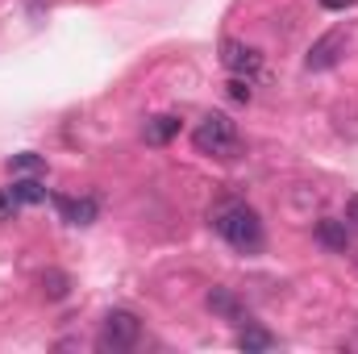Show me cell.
Wrapping results in <instances>:
<instances>
[{
    "label": "cell",
    "mask_w": 358,
    "mask_h": 354,
    "mask_svg": "<svg viewBox=\"0 0 358 354\" xmlns=\"http://www.w3.org/2000/svg\"><path fill=\"white\" fill-rule=\"evenodd\" d=\"M346 4H355V0H321V8H346Z\"/></svg>",
    "instance_id": "cell-17"
},
{
    "label": "cell",
    "mask_w": 358,
    "mask_h": 354,
    "mask_svg": "<svg viewBox=\"0 0 358 354\" xmlns=\"http://www.w3.org/2000/svg\"><path fill=\"white\" fill-rule=\"evenodd\" d=\"M8 171H13V176H42V171H46V159L34 155V150H25V155H13Z\"/></svg>",
    "instance_id": "cell-11"
},
{
    "label": "cell",
    "mask_w": 358,
    "mask_h": 354,
    "mask_svg": "<svg viewBox=\"0 0 358 354\" xmlns=\"http://www.w3.org/2000/svg\"><path fill=\"white\" fill-rule=\"evenodd\" d=\"M8 187L17 192V200H21V204H42V200L50 196V192H46L42 183H38V179H13Z\"/></svg>",
    "instance_id": "cell-12"
},
{
    "label": "cell",
    "mask_w": 358,
    "mask_h": 354,
    "mask_svg": "<svg viewBox=\"0 0 358 354\" xmlns=\"http://www.w3.org/2000/svg\"><path fill=\"white\" fill-rule=\"evenodd\" d=\"M55 208L63 213V221H67V225H92V221H96V213H100L96 196H55Z\"/></svg>",
    "instance_id": "cell-6"
},
{
    "label": "cell",
    "mask_w": 358,
    "mask_h": 354,
    "mask_svg": "<svg viewBox=\"0 0 358 354\" xmlns=\"http://www.w3.org/2000/svg\"><path fill=\"white\" fill-rule=\"evenodd\" d=\"M355 263H358V255H355Z\"/></svg>",
    "instance_id": "cell-18"
},
{
    "label": "cell",
    "mask_w": 358,
    "mask_h": 354,
    "mask_svg": "<svg viewBox=\"0 0 358 354\" xmlns=\"http://www.w3.org/2000/svg\"><path fill=\"white\" fill-rule=\"evenodd\" d=\"M238 351H275V338L267 330H259V325H246L238 334Z\"/></svg>",
    "instance_id": "cell-10"
},
{
    "label": "cell",
    "mask_w": 358,
    "mask_h": 354,
    "mask_svg": "<svg viewBox=\"0 0 358 354\" xmlns=\"http://www.w3.org/2000/svg\"><path fill=\"white\" fill-rule=\"evenodd\" d=\"M192 146L200 155H213V159H229L238 150V125L225 117V113H208L196 129H192Z\"/></svg>",
    "instance_id": "cell-2"
},
{
    "label": "cell",
    "mask_w": 358,
    "mask_h": 354,
    "mask_svg": "<svg viewBox=\"0 0 358 354\" xmlns=\"http://www.w3.org/2000/svg\"><path fill=\"white\" fill-rule=\"evenodd\" d=\"M221 63H225V71L229 76H255L259 71V63H263V55L255 50V46H246V42H234V38H225L221 42Z\"/></svg>",
    "instance_id": "cell-4"
},
{
    "label": "cell",
    "mask_w": 358,
    "mask_h": 354,
    "mask_svg": "<svg viewBox=\"0 0 358 354\" xmlns=\"http://www.w3.org/2000/svg\"><path fill=\"white\" fill-rule=\"evenodd\" d=\"M317 242H321L325 250L346 255V250H350V229H346V221H317Z\"/></svg>",
    "instance_id": "cell-8"
},
{
    "label": "cell",
    "mask_w": 358,
    "mask_h": 354,
    "mask_svg": "<svg viewBox=\"0 0 358 354\" xmlns=\"http://www.w3.org/2000/svg\"><path fill=\"white\" fill-rule=\"evenodd\" d=\"M142 338V321L138 313L129 309H113L104 317V330H100V351H134Z\"/></svg>",
    "instance_id": "cell-3"
},
{
    "label": "cell",
    "mask_w": 358,
    "mask_h": 354,
    "mask_svg": "<svg viewBox=\"0 0 358 354\" xmlns=\"http://www.w3.org/2000/svg\"><path fill=\"white\" fill-rule=\"evenodd\" d=\"M21 208H25V204L17 200V192H13V187H0V225H4V221H13Z\"/></svg>",
    "instance_id": "cell-14"
},
{
    "label": "cell",
    "mask_w": 358,
    "mask_h": 354,
    "mask_svg": "<svg viewBox=\"0 0 358 354\" xmlns=\"http://www.w3.org/2000/svg\"><path fill=\"white\" fill-rule=\"evenodd\" d=\"M208 309L217 313V317H225V321H234V325H250V313H246V304L229 292V288H213L208 292Z\"/></svg>",
    "instance_id": "cell-7"
},
{
    "label": "cell",
    "mask_w": 358,
    "mask_h": 354,
    "mask_svg": "<svg viewBox=\"0 0 358 354\" xmlns=\"http://www.w3.org/2000/svg\"><path fill=\"white\" fill-rule=\"evenodd\" d=\"M346 217H350V225H358V192L346 200Z\"/></svg>",
    "instance_id": "cell-16"
},
{
    "label": "cell",
    "mask_w": 358,
    "mask_h": 354,
    "mask_svg": "<svg viewBox=\"0 0 358 354\" xmlns=\"http://www.w3.org/2000/svg\"><path fill=\"white\" fill-rule=\"evenodd\" d=\"M42 288H46L50 300H63V296H67V275H63V271H46V275H42Z\"/></svg>",
    "instance_id": "cell-13"
},
{
    "label": "cell",
    "mask_w": 358,
    "mask_h": 354,
    "mask_svg": "<svg viewBox=\"0 0 358 354\" xmlns=\"http://www.w3.org/2000/svg\"><path fill=\"white\" fill-rule=\"evenodd\" d=\"M208 221H213V229H217L234 250H242V255H259V250H263V217H259L246 200H238V196L217 200L213 213H208Z\"/></svg>",
    "instance_id": "cell-1"
},
{
    "label": "cell",
    "mask_w": 358,
    "mask_h": 354,
    "mask_svg": "<svg viewBox=\"0 0 358 354\" xmlns=\"http://www.w3.org/2000/svg\"><path fill=\"white\" fill-rule=\"evenodd\" d=\"M229 96H234V100H250V80H246V76H234V80H229Z\"/></svg>",
    "instance_id": "cell-15"
},
{
    "label": "cell",
    "mask_w": 358,
    "mask_h": 354,
    "mask_svg": "<svg viewBox=\"0 0 358 354\" xmlns=\"http://www.w3.org/2000/svg\"><path fill=\"white\" fill-rule=\"evenodd\" d=\"M342 50H346V34L342 29H329L325 38H317L313 42V50H308V71H329L338 59H342Z\"/></svg>",
    "instance_id": "cell-5"
},
{
    "label": "cell",
    "mask_w": 358,
    "mask_h": 354,
    "mask_svg": "<svg viewBox=\"0 0 358 354\" xmlns=\"http://www.w3.org/2000/svg\"><path fill=\"white\" fill-rule=\"evenodd\" d=\"M176 134H179V117H176V113L150 117V121H146V129H142V138H146L150 146H167V142H171Z\"/></svg>",
    "instance_id": "cell-9"
}]
</instances>
